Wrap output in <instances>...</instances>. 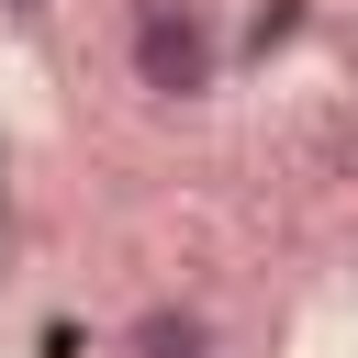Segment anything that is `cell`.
<instances>
[{"label":"cell","mask_w":358,"mask_h":358,"mask_svg":"<svg viewBox=\"0 0 358 358\" xmlns=\"http://www.w3.org/2000/svg\"><path fill=\"white\" fill-rule=\"evenodd\" d=\"M235 67V34L213 0H134L123 11V78L157 101V112H201Z\"/></svg>","instance_id":"1"},{"label":"cell","mask_w":358,"mask_h":358,"mask_svg":"<svg viewBox=\"0 0 358 358\" xmlns=\"http://www.w3.org/2000/svg\"><path fill=\"white\" fill-rule=\"evenodd\" d=\"M0 11H11V22H34V11H45V0H0Z\"/></svg>","instance_id":"4"},{"label":"cell","mask_w":358,"mask_h":358,"mask_svg":"<svg viewBox=\"0 0 358 358\" xmlns=\"http://www.w3.org/2000/svg\"><path fill=\"white\" fill-rule=\"evenodd\" d=\"M302 34H313V0H257V11H246V34H235V56H246V67H268V56H291Z\"/></svg>","instance_id":"3"},{"label":"cell","mask_w":358,"mask_h":358,"mask_svg":"<svg viewBox=\"0 0 358 358\" xmlns=\"http://www.w3.org/2000/svg\"><path fill=\"white\" fill-rule=\"evenodd\" d=\"M123 358H224V347H213V313L190 291H157L123 313Z\"/></svg>","instance_id":"2"}]
</instances>
